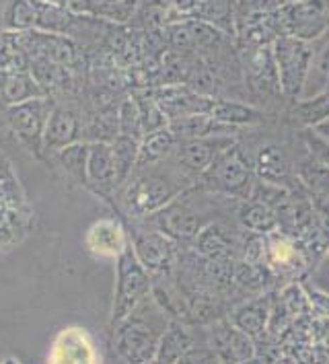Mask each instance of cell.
<instances>
[{"label": "cell", "instance_id": "obj_17", "mask_svg": "<svg viewBox=\"0 0 329 364\" xmlns=\"http://www.w3.org/2000/svg\"><path fill=\"white\" fill-rule=\"evenodd\" d=\"M210 348L225 364H239L255 356V342L231 321H220L212 327Z\"/></svg>", "mask_w": 329, "mask_h": 364}, {"label": "cell", "instance_id": "obj_32", "mask_svg": "<svg viewBox=\"0 0 329 364\" xmlns=\"http://www.w3.org/2000/svg\"><path fill=\"white\" fill-rule=\"evenodd\" d=\"M200 21H206L220 31L232 29V0H200L194 9Z\"/></svg>", "mask_w": 329, "mask_h": 364}, {"label": "cell", "instance_id": "obj_12", "mask_svg": "<svg viewBox=\"0 0 329 364\" xmlns=\"http://www.w3.org/2000/svg\"><path fill=\"white\" fill-rule=\"evenodd\" d=\"M245 78L253 95L261 99H274L282 95L271 46H252L249 54L245 58Z\"/></svg>", "mask_w": 329, "mask_h": 364}, {"label": "cell", "instance_id": "obj_10", "mask_svg": "<svg viewBox=\"0 0 329 364\" xmlns=\"http://www.w3.org/2000/svg\"><path fill=\"white\" fill-rule=\"evenodd\" d=\"M232 144H237L234 136H208L190 142H177L171 156L188 175L200 177Z\"/></svg>", "mask_w": 329, "mask_h": 364}, {"label": "cell", "instance_id": "obj_2", "mask_svg": "<svg viewBox=\"0 0 329 364\" xmlns=\"http://www.w3.org/2000/svg\"><path fill=\"white\" fill-rule=\"evenodd\" d=\"M200 179L206 192L245 202L252 196L253 183L257 177H255L249 156L241 151L239 144H232L231 149H227L200 175Z\"/></svg>", "mask_w": 329, "mask_h": 364}, {"label": "cell", "instance_id": "obj_43", "mask_svg": "<svg viewBox=\"0 0 329 364\" xmlns=\"http://www.w3.org/2000/svg\"><path fill=\"white\" fill-rule=\"evenodd\" d=\"M309 200L319 227L325 230V235L329 237V198L325 193L309 192Z\"/></svg>", "mask_w": 329, "mask_h": 364}, {"label": "cell", "instance_id": "obj_19", "mask_svg": "<svg viewBox=\"0 0 329 364\" xmlns=\"http://www.w3.org/2000/svg\"><path fill=\"white\" fill-rule=\"evenodd\" d=\"M82 140V122L75 112L54 107L43 132V151L60 153L62 149Z\"/></svg>", "mask_w": 329, "mask_h": 364}, {"label": "cell", "instance_id": "obj_7", "mask_svg": "<svg viewBox=\"0 0 329 364\" xmlns=\"http://www.w3.org/2000/svg\"><path fill=\"white\" fill-rule=\"evenodd\" d=\"M151 280L144 266L138 262L132 245L117 257V290L114 305V326L122 323L149 294Z\"/></svg>", "mask_w": 329, "mask_h": 364}, {"label": "cell", "instance_id": "obj_51", "mask_svg": "<svg viewBox=\"0 0 329 364\" xmlns=\"http://www.w3.org/2000/svg\"><path fill=\"white\" fill-rule=\"evenodd\" d=\"M328 253H329V251H328Z\"/></svg>", "mask_w": 329, "mask_h": 364}, {"label": "cell", "instance_id": "obj_35", "mask_svg": "<svg viewBox=\"0 0 329 364\" xmlns=\"http://www.w3.org/2000/svg\"><path fill=\"white\" fill-rule=\"evenodd\" d=\"M291 190H286V188L274 186V183L264 181V179H255L249 200H255V202H259V204L271 208L274 212H278L286 204V200L291 198Z\"/></svg>", "mask_w": 329, "mask_h": 364}, {"label": "cell", "instance_id": "obj_4", "mask_svg": "<svg viewBox=\"0 0 329 364\" xmlns=\"http://www.w3.org/2000/svg\"><path fill=\"white\" fill-rule=\"evenodd\" d=\"M271 52L280 77L282 95L292 101L301 99L313 60L311 43L296 38H276L271 41Z\"/></svg>", "mask_w": 329, "mask_h": 364}, {"label": "cell", "instance_id": "obj_40", "mask_svg": "<svg viewBox=\"0 0 329 364\" xmlns=\"http://www.w3.org/2000/svg\"><path fill=\"white\" fill-rule=\"evenodd\" d=\"M303 140H305V144H307V149H309L311 159L315 161V163H319V165H323L325 169L329 171V142L325 138H321V136L317 134L313 128H305V132H303Z\"/></svg>", "mask_w": 329, "mask_h": 364}, {"label": "cell", "instance_id": "obj_3", "mask_svg": "<svg viewBox=\"0 0 329 364\" xmlns=\"http://www.w3.org/2000/svg\"><path fill=\"white\" fill-rule=\"evenodd\" d=\"M268 23L276 38H296L303 41L321 38L329 29V15L313 0H294L268 13Z\"/></svg>", "mask_w": 329, "mask_h": 364}, {"label": "cell", "instance_id": "obj_8", "mask_svg": "<svg viewBox=\"0 0 329 364\" xmlns=\"http://www.w3.org/2000/svg\"><path fill=\"white\" fill-rule=\"evenodd\" d=\"M52 112H54V103L50 99L45 97L29 99L25 103L9 107V124L25 144H29L36 151H41L43 132Z\"/></svg>", "mask_w": 329, "mask_h": 364}, {"label": "cell", "instance_id": "obj_49", "mask_svg": "<svg viewBox=\"0 0 329 364\" xmlns=\"http://www.w3.org/2000/svg\"><path fill=\"white\" fill-rule=\"evenodd\" d=\"M0 364H21L19 360H13V358H9V360H4V363H0Z\"/></svg>", "mask_w": 329, "mask_h": 364}, {"label": "cell", "instance_id": "obj_45", "mask_svg": "<svg viewBox=\"0 0 329 364\" xmlns=\"http://www.w3.org/2000/svg\"><path fill=\"white\" fill-rule=\"evenodd\" d=\"M200 0H169V4L177 11H194Z\"/></svg>", "mask_w": 329, "mask_h": 364}, {"label": "cell", "instance_id": "obj_22", "mask_svg": "<svg viewBox=\"0 0 329 364\" xmlns=\"http://www.w3.org/2000/svg\"><path fill=\"white\" fill-rule=\"evenodd\" d=\"M169 130L173 132L177 142H190V140H200V138H208V136H234L239 132V128L220 124L208 114L188 115V117L173 119V122H169Z\"/></svg>", "mask_w": 329, "mask_h": 364}, {"label": "cell", "instance_id": "obj_34", "mask_svg": "<svg viewBox=\"0 0 329 364\" xmlns=\"http://www.w3.org/2000/svg\"><path fill=\"white\" fill-rule=\"evenodd\" d=\"M58 154L60 163L66 171L70 173L77 181L87 186V159H89V142H75L66 149H62Z\"/></svg>", "mask_w": 329, "mask_h": 364}, {"label": "cell", "instance_id": "obj_48", "mask_svg": "<svg viewBox=\"0 0 329 364\" xmlns=\"http://www.w3.org/2000/svg\"><path fill=\"white\" fill-rule=\"evenodd\" d=\"M239 364H261V363L253 356V358H249V360H243V363H239Z\"/></svg>", "mask_w": 329, "mask_h": 364}, {"label": "cell", "instance_id": "obj_28", "mask_svg": "<svg viewBox=\"0 0 329 364\" xmlns=\"http://www.w3.org/2000/svg\"><path fill=\"white\" fill-rule=\"evenodd\" d=\"M291 115L296 124L305 128H315L329 119V89L309 99H296L292 105Z\"/></svg>", "mask_w": 329, "mask_h": 364}, {"label": "cell", "instance_id": "obj_36", "mask_svg": "<svg viewBox=\"0 0 329 364\" xmlns=\"http://www.w3.org/2000/svg\"><path fill=\"white\" fill-rule=\"evenodd\" d=\"M117 134L130 136L138 142H142V138H144L140 114H138L136 101H132V99L124 101V105H122V109L117 114Z\"/></svg>", "mask_w": 329, "mask_h": 364}, {"label": "cell", "instance_id": "obj_25", "mask_svg": "<svg viewBox=\"0 0 329 364\" xmlns=\"http://www.w3.org/2000/svg\"><path fill=\"white\" fill-rule=\"evenodd\" d=\"M175 149H177V138L169 130V126L158 132L146 134L140 142L136 167H144V165H153V163H161L165 159H171Z\"/></svg>", "mask_w": 329, "mask_h": 364}, {"label": "cell", "instance_id": "obj_24", "mask_svg": "<svg viewBox=\"0 0 329 364\" xmlns=\"http://www.w3.org/2000/svg\"><path fill=\"white\" fill-rule=\"evenodd\" d=\"M192 348V338L190 333L181 327V323L171 321L167 323L161 340H158V348H156V356L153 363L158 364H177L179 358Z\"/></svg>", "mask_w": 329, "mask_h": 364}, {"label": "cell", "instance_id": "obj_26", "mask_svg": "<svg viewBox=\"0 0 329 364\" xmlns=\"http://www.w3.org/2000/svg\"><path fill=\"white\" fill-rule=\"evenodd\" d=\"M237 218H239L243 229L259 232V235H270L274 230L280 229L276 212L268 206H264V204H259V202H255V200L239 202Z\"/></svg>", "mask_w": 329, "mask_h": 364}, {"label": "cell", "instance_id": "obj_1", "mask_svg": "<svg viewBox=\"0 0 329 364\" xmlns=\"http://www.w3.org/2000/svg\"><path fill=\"white\" fill-rule=\"evenodd\" d=\"M128 179L132 181L126 188L124 204L130 218H146L192 188V175H188L175 161L173 165H163L161 161L136 167Z\"/></svg>", "mask_w": 329, "mask_h": 364}, {"label": "cell", "instance_id": "obj_6", "mask_svg": "<svg viewBox=\"0 0 329 364\" xmlns=\"http://www.w3.org/2000/svg\"><path fill=\"white\" fill-rule=\"evenodd\" d=\"M163 331L140 317V311L134 309L122 323H117L116 348L119 356L128 364H151L155 360Z\"/></svg>", "mask_w": 329, "mask_h": 364}, {"label": "cell", "instance_id": "obj_23", "mask_svg": "<svg viewBox=\"0 0 329 364\" xmlns=\"http://www.w3.org/2000/svg\"><path fill=\"white\" fill-rule=\"evenodd\" d=\"M208 115L214 117L216 122H220V124L234 126V128L259 124L266 117V114L261 109H255L253 105L239 103V101H225V99H214Z\"/></svg>", "mask_w": 329, "mask_h": 364}, {"label": "cell", "instance_id": "obj_31", "mask_svg": "<svg viewBox=\"0 0 329 364\" xmlns=\"http://www.w3.org/2000/svg\"><path fill=\"white\" fill-rule=\"evenodd\" d=\"M112 151H114V161H116L117 183H126L128 177L132 175L138 163V151H140V142L130 138V136L117 134L112 142Z\"/></svg>", "mask_w": 329, "mask_h": 364}, {"label": "cell", "instance_id": "obj_13", "mask_svg": "<svg viewBox=\"0 0 329 364\" xmlns=\"http://www.w3.org/2000/svg\"><path fill=\"white\" fill-rule=\"evenodd\" d=\"M48 364H101L91 336L80 327H64L54 338Z\"/></svg>", "mask_w": 329, "mask_h": 364}, {"label": "cell", "instance_id": "obj_14", "mask_svg": "<svg viewBox=\"0 0 329 364\" xmlns=\"http://www.w3.org/2000/svg\"><path fill=\"white\" fill-rule=\"evenodd\" d=\"M253 171L257 179L286 188L291 192H298L305 188L296 171H292L291 161L286 159V154L278 144H264L257 151L253 159Z\"/></svg>", "mask_w": 329, "mask_h": 364}, {"label": "cell", "instance_id": "obj_33", "mask_svg": "<svg viewBox=\"0 0 329 364\" xmlns=\"http://www.w3.org/2000/svg\"><path fill=\"white\" fill-rule=\"evenodd\" d=\"M136 107H138V114H140L144 136L158 132V130L169 126L167 115L163 114V109L156 103L155 93H138L136 95Z\"/></svg>", "mask_w": 329, "mask_h": 364}, {"label": "cell", "instance_id": "obj_37", "mask_svg": "<svg viewBox=\"0 0 329 364\" xmlns=\"http://www.w3.org/2000/svg\"><path fill=\"white\" fill-rule=\"evenodd\" d=\"M241 247V262L247 264H266V235L243 230V237L239 241Z\"/></svg>", "mask_w": 329, "mask_h": 364}, {"label": "cell", "instance_id": "obj_27", "mask_svg": "<svg viewBox=\"0 0 329 364\" xmlns=\"http://www.w3.org/2000/svg\"><path fill=\"white\" fill-rule=\"evenodd\" d=\"M72 11H89L93 15L112 21H126L134 13L138 0H62Z\"/></svg>", "mask_w": 329, "mask_h": 364}, {"label": "cell", "instance_id": "obj_42", "mask_svg": "<svg viewBox=\"0 0 329 364\" xmlns=\"http://www.w3.org/2000/svg\"><path fill=\"white\" fill-rule=\"evenodd\" d=\"M177 364H225L212 348H190Z\"/></svg>", "mask_w": 329, "mask_h": 364}, {"label": "cell", "instance_id": "obj_16", "mask_svg": "<svg viewBox=\"0 0 329 364\" xmlns=\"http://www.w3.org/2000/svg\"><path fill=\"white\" fill-rule=\"evenodd\" d=\"M85 245L97 257H119L130 247L128 230L116 218H99L85 235Z\"/></svg>", "mask_w": 329, "mask_h": 364}, {"label": "cell", "instance_id": "obj_44", "mask_svg": "<svg viewBox=\"0 0 329 364\" xmlns=\"http://www.w3.org/2000/svg\"><path fill=\"white\" fill-rule=\"evenodd\" d=\"M167 33H169V41L173 43L177 50H190V48L195 46L194 36H192L188 23L185 25H171L167 29Z\"/></svg>", "mask_w": 329, "mask_h": 364}, {"label": "cell", "instance_id": "obj_41", "mask_svg": "<svg viewBox=\"0 0 329 364\" xmlns=\"http://www.w3.org/2000/svg\"><path fill=\"white\" fill-rule=\"evenodd\" d=\"M303 288H305V294H307V299H309L313 317L329 319V292L319 290V288L315 287H309V284H303Z\"/></svg>", "mask_w": 329, "mask_h": 364}, {"label": "cell", "instance_id": "obj_38", "mask_svg": "<svg viewBox=\"0 0 329 364\" xmlns=\"http://www.w3.org/2000/svg\"><path fill=\"white\" fill-rule=\"evenodd\" d=\"M280 301H282V305L286 307V311L291 313L292 319L303 317V315H313V313H311L309 299H307V294H305V288L301 287V284H296V282L288 284V287L280 292Z\"/></svg>", "mask_w": 329, "mask_h": 364}, {"label": "cell", "instance_id": "obj_46", "mask_svg": "<svg viewBox=\"0 0 329 364\" xmlns=\"http://www.w3.org/2000/svg\"><path fill=\"white\" fill-rule=\"evenodd\" d=\"M313 130H315L317 134L321 136V138H325V140L329 142V119H328V122H323V124H319V126H315Z\"/></svg>", "mask_w": 329, "mask_h": 364}, {"label": "cell", "instance_id": "obj_18", "mask_svg": "<svg viewBox=\"0 0 329 364\" xmlns=\"http://www.w3.org/2000/svg\"><path fill=\"white\" fill-rule=\"evenodd\" d=\"M87 186L101 196H109L117 186L116 161L109 142H89L87 159Z\"/></svg>", "mask_w": 329, "mask_h": 364}, {"label": "cell", "instance_id": "obj_11", "mask_svg": "<svg viewBox=\"0 0 329 364\" xmlns=\"http://www.w3.org/2000/svg\"><path fill=\"white\" fill-rule=\"evenodd\" d=\"M305 247L282 230L266 235V266L278 276H296L309 266Z\"/></svg>", "mask_w": 329, "mask_h": 364}, {"label": "cell", "instance_id": "obj_39", "mask_svg": "<svg viewBox=\"0 0 329 364\" xmlns=\"http://www.w3.org/2000/svg\"><path fill=\"white\" fill-rule=\"evenodd\" d=\"M270 268L266 264H247L239 262L234 264V280L243 288H261L266 284V274Z\"/></svg>", "mask_w": 329, "mask_h": 364}, {"label": "cell", "instance_id": "obj_20", "mask_svg": "<svg viewBox=\"0 0 329 364\" xmlns=\"http://www.w3.org/2000/svg\"><path fill=\"white\" fill-rule=\"evenodd\" d=\"M231 232L232 230L225 223L214 220L195 237V251L210 262H232V250L237 247V239Z\"/></svg>", "mask_w": 329, "mask_h": 364}, {"label": "cell", "instance_id": "obj_15", "mask_svg": "<svg viewBox=\"0 0 329 364\" xmlns=\"http://www.w3.org/2000/svg\"><path fill=\"white\" fill-rule=\"evenodd\" d=\"M155 99L163 114L169 122L188 117V115L208 114L214 103V97H206L195 93L188 85H167L155 91Z\"/></svg>", "mask_w": 329, "mask_h": 364}, {"label": "cell", "instance_id": "obj_47", "mask_svg": "<svg viewBox=\"0 0 329 364\" xmlns=\"http://www.w3.org/2000/svg\"><path fill=\"white\" fill-rule=\"evenodd\" d=\"M274 364H298V363L292 358L291 354H282V356H280V358H278Z\"/></svg>", "mask_w": 329, "mask_h": 364}, {"label": "cell", "instance_id": "obj_30", "mask_svg": "<svg viewBox=\"0 0 329 364\" xmlns=\"http://www.w3.org/2000/svg\"><path fill=\"white\" fill-rule=\"evenodd\" d=\"M325 89H329V33L325 36V41L317 50H313L309 77H307L301 99L319 95Z\"/></svg>", "mask_w": 329, "mask_h": 364}, {"label": "cell", "instance_id": "obj_9", "mask_svg": "<svg viewBox=\"0 0 329 364\" xmlns=\"http://www.w3.org/2000/svg\"><path fill=\"white\" fill-rule=\"evenodd\" d=\"M130 239L138 262L149 272H163L175 259V241L163 235L161 230L153 229L151 225H134L130 227Z\"/></svg>", "mask_w": 329, "mask_h": 364}, {"label": "cell", "instance_id": "obj_21", "mask_svg": "<svg viewBox=\"0 0 329 364\" xmlns=\"http://www.w3.org/2000/svg\"><path fill=\"white\" fill-rule=\"evenodd\" d=\"M271 311V294H261L232 311L231 323L247 333L253 342L266 338Z\"/></svg>", "mask_w": 329, "mask_h": 364}, {"label": "cell", "instance_id": "obj_50", "mask_svg": "<svg viewBox=\"0 0 329 364\" xmlns=\"http://www.w3.org/2000/svg\"><path fill=\"white\" fill-rule=\"evenodd\" d=\"M151 364H158V363H151Z\"/></svg>", "mask_w": 329, "mask_h": 364}, {"label": "cell", "instance_id": "obj_5", "mask_svg": "<svg viewBox=\"0 0 329 364\" xmlns=\"http://www.w3.org/2000/svg\"><path fill=\"white\" fill-rule=\"evenodd\" d=\"M144 223L151 225L153 229L161 230L169 239H173L175 243H181V241H195L200 230L214 220L206 218V210H198V206L190 200V192L185 190L171 204L146 216Z\"/></svg>", "mask_w": 329, "mask_h": 364}, {"label": "cell", "instance_id": "obj_29", "mask_svg": "<svg viewBox=\"0 0 329 364\" xmlns=\"http://www.w3.org/2000/svg\"><path fill=\"white\" fill-rule=\"evenodd\" d=\"M0 93H2L4 103H9V105H19V103L29 101V99H38V97L43 95L39 82H36L33 78L23 75V73L2 75Z\"/></svg>", "mask_w": 329, "mask_h": 364}]
</instances>
